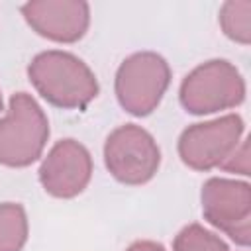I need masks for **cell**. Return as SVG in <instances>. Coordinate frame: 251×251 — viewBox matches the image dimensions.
Returning a JSON list of instances; mask_svg holds the SVG:
<instances>
[{
	"label": "cell",
	"instance_id": "7",
	"mask_svg": "<svg viewBox=\"0 0 251 251\" xmlns=\"http://www.w3.org/2000/svg\"><path fill=\"white\" fill-rule=\"evenodd\" d=\"M204 218L237 245H249L251 239V186L231 178H208L202 186Z\"/></svg>",
	"mask_w": 251,
	"mask_h": 251
},
{
	"label": "cell",
	"instance_id": "4",
	"mask_svg": "<svg viewBox=\"0 0 251 251\" xmlns=\"http://www.w3.org/2000/svg\"><path fill=\"white\" fill-rule=\"evenodd\" d=\"M171 82L169 63L153 53L139 51L129 55L116 71V98L131 116L151 114Z\"/></svg>",
	"mask_w": 251,
	"mask_h": 251
},
{
	"label": "cell",
	"instance_id": "2",
	"mask_svg": "<svg viewBox=\"0 0 251 251\" xmlns=\"http://www.w3.org/2000/svg\"><path fill=\"white\" fill-rule=\"evenodd\" d=\"M49 137V122L27 92L10 98L8 114L0 120V165L27 167L37 161Z\"/></svg>",
	"mask_w": 251,
	"mask_h": 251
},
{
	"label": "cell",
	"instance_id": "11",
	"mask_svg": "<svg viewBox=\"0 0 251 251\" xmlns=\"http://www.w3.org/2000/svg\"><path fill=\"white\" fill-rule=\"evenodd\" d=\"M220 25L224 33L241 45L251 41V0H229L220 8Z\"/></svg>",
	"mask_w": 251,
	"mask_h": 251
},
{
	"label": "cell",
	"instance_id": "13",
	"mask_svg": "<svg viewBox=\"0 0 251 251\" xmlns=\"http://www.w3.org/2000/svg\"><path fill=\"white\" fill-rule=\"evenodd\" d=\"M229 173H239V175H249V145L247 139H241V143L235 147L231 157L220 167Z\"/></svg>",
	"mask_w": 251,
	"mask_h": 251
},
{
	"label": "cell",
	"instance_id": "8",
	"mask_svg": "<svg viewBox=\"0 0 251 251\" xmlns=\"http://www.w3.org/2000/svg\"><path fill=\"white\" fill-rule=\"evenodd\" d=\"M92 176V157L76 139L57 141L39 167V182L55 198L78 196Z\"/></svg>",
	"mask_w": 251,
	"mask_h": 251
},
{
	"label": "cell",
	"instance_id": "9",
	"mask_svg": "<svg viewBox=\"0 0 251 251\" xmlns=\"http://www.w3.org/2000/svg\"><path fill=\"white\" fill-rule=\"evenodd\" d=\"M22 14L33 31L57 43L78 41L90 24V8L82 0H31Z\"/></svg>",
	"mask_w": 251,
	"mask_h": 251
},
{
	"label": "cell",
	"instance_id": "10",
	"mask_svg": "<svg viewBox=\"0 0 251 251\" xmlns=\"http://www.w3.org/2000/svg\"><path fill=\"white\" fill-rule=\"evenodd\" d=\"M27 241V216L20 204H0V251H22Z\"/></svg>",
	"mask_w": 251,
	"mask_h": 251
},
{
	"label": "cell",
	"instance_id": "3",
	"mask_svg": "<svg viewBox=\"0 0 251 251\" xmlns=\"http://www.w3.org/2000/svg\"><path fill=\"white\" fill-rule=\"evenodd\" d=\"M178 98L182 108L196 116L229 110L243 102L245 80L229 61L212 59L186 75Z\"/></svg>",
	"mask_w": 251,
	"mask_h": 251
},
{
	"label": "cell",
	"instance_id": "5",
	"mask_svg": "<svg viewBox=\"0 0 251 251\" xmlns=\"http://www.w3.org/2000/svg\"><path fill=\"white\" fill-rule=\"evenodd\" d=\"M104 163L116 180L135 186L155 176L161 163V151L147 129L126 124L106 137Z\"/></svg>",
	"mask_w": 251,
	"mask_h": 251
},
{
	"label": "cell",
	"instance_id": "14",
	"mask_svg": "<svg viewBox=\"0 0 251 251\" xmlns=\"http://www.w3.org/2000/svg\"><path fill=\"white\" fill-rule=\"evenodd\" d=\"M126 251H167L161 243H157V241H147V239H141V241H135V243H131Z\"/></svg>",
	"mask_w": 251,
	"mask_h": 251
},
{
	"label": "cell",
	"instance_id": "12",
	"mask_svg": "<svg viewBox=\"0 0 251 251\" xmlns=\"http://www.w3.org/2000/svg\"><path fill=\"white\" fill-rule=\"evenodd\" d=\"M173 251H229L226 241L220 239L216 233L204 229L200 224H190L182 227L175 241Z\"/></svg>",
	"mask_w": 251,
	"mask_h": 251
},
{
	"label": "cell",
	"instance_id": "1",
	"mask_svg": "<svg viewBox=\"0 0 251 251\" xmlns=\"http://www.w3.org/2000/svg\"><path fill=\"white\" fill-rule=\"evenodd\" d=\"M27 76L49 104L63 110H82L98 94L94 73L67 51L51 49L35 55L27 67Z\"/></svg>",
	"mask_w": 251,
	"mask_h": 251
},
{
	"label": "cell",
	"instance_id": "6",
	"mask_svg": "<svg viewBox=\"0 0 251 251\" xmlns=\"http://www.w3.org/2000/svg\"><path fill=\"white\" fill-rule=\"evenodd\" d=\"M243 129L245 124L237 114L188 126L178 137V155L194 171L222 167L241 143Z\"/></svg>",
	"mask_w": 251,
	"mask_h": 251
},
{
	"label": "cell",
	"instance_id": "15",
	"mask_svg": "<svg viewBox=\"0 0 251 251\" xmlns=\"http://www.w3.org/2000/svg\"><path fill=\"white\" fill-rule=\"evenodd\" d=\"M0 110H2V94H0Z\"/></svg>",
	"mask_w": 251,
	"mask_h": 251
}]
</instances>
